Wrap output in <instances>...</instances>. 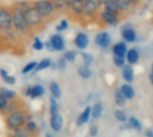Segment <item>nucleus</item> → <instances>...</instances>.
Segmentation results:
<instances>
[{
  "label": "nucleus",
  "instance_id": "obj_1",
  "mask_svg": "<svg viewBox=\"0 0 153 137\" xmlns=\"http://www.w3.org/2000/svg\"><path fill=\"white\" fill-rule=\"evenodd\" d=\"M4 118L5 127L11 132H13L22 127H24L25 124L29 120H30V113H29L28 109H26V107L17 109Z\"/></svg>",
  "mask_w": 153,
  "mask_h": 137
},
{
  "label": "nucleus",
  "instance_id": "obj_2",
  "mask_svg": "<svg viewBox=\"0 0 153 137\" xmlns=\"http://www.w3.org/2000/svg\"><path fill=\"white\" fill-rule=\"evenodd\" d=\"M23 16L26 21L28 27L30 28V31H34L38 29H41L45 25L46 20L38 13V11L32 6H29L23 12Z\"/></svg>",
  "mask_w": 153,
  "mask_h": 137
},
{
  "label": "nucleus",
  "instance_id": "obj_3",
  "mask_svg": "<svg viewBox=\"0 0 153 137\" xmlns=\"http://www.w3.org/2000/svg\"><path fill=\"white\" fill-rule=\"evenodd\" d=\"M0 31L9 38L16 34L13 29L11 6H0Z\"/></svg>",
  "mask_w": 153,
  "mask_h": 137
},
{
  "label": "nucleus",
  "instance_id": "obj_4",
  "mask_svg": "<svg viewBox=\"0 0 153 137\" xmlns=\"http://www.w3.org/2000/svg\"><path fill=\"white\" fill-rule=\"evenodd\" d=\"M12 9V23L14 32L18 35H27L30 31L23 16V13L11 6Z\"/></svg>",
  "mask_w": 153,
  "mask_h": 137
},
{
  "label": "nucleus",
  "instance_id": "obj_5",
  "mask_svg": "<svg viewBox=\"0 0 153 137\" xmlns=\"http://www.w3.org/2000/svg\"><path fill=\"white\" fill-rule=\"evenodd\" d=\"M32 6L46 21L53 19L56 13L51 0H34L32 1Z\"/></svg>",
  "mask_w": 153,
  "mask_h": 137
},
{
  "label": "nucleus",
  "instance_id": "obj_6",
  "mask_svg": "<svg viewBox=\"0 0 153 137\" xmlns=\"http://www.w3.org/2000/svg\"><path fill=\"white\" fill-rule=\"evenodd\" d=\"M102 8V0H84L82 19L91 20L98 17Z\"/></svg>",
  "mask_w": 153,
  "mask_h": 137
},
{
  "label": "nucleus",
  "instance_id": "obj_7",
  "mask_svg": "<svg viewBox=\"0 0 153 137\" xmlns=\"http://www.w3.org/2000/svg\"><path fill=\"white\" fill-rule=\"evenodd\" d=\"M122 17H123V14H121V13L109 12V11L101 9L100 11L97 18H99L100 22H102L103 23H105L107 25L114 26V25H117L119 23Z\"/></svg>",
  "mask_w": 153,
  "mask_h": 137
},
{
  "label": "nucleus",
  "instance_id": "obj_8",
  "mask_svg": "<svg viewBox=\"0 0 153 137\" xmlns=\"http://www.w3.org/2000/svg\"><path fill=\"white\" fill-rule=\"evenodd\" d=\"M84 0H70L66 13L74 19H82Z\"/></svg>",
  "mask_w": 153,
  "mask_h": 137
},
{
  "label": "nucleus",
  "instance_id": "obj_9",
  "mask_svg": "<svg viewBox=\"0 0 153 137\" xmlns=\"http://www.w3.org/2000/svg\"><path fill=\"white\" fill-rule=\"evenodd\" d=\"M121 37L125 41L129 42V43H133V42H135V40L137 39V34L132 26L126 24V25L123 26V28H122Z\"/></svg>",
  "mask_w": 153,
  "mask_h": 137
},
{
  "label": "nucleus",
  "instance_id": "obj_10",
  "mask_svg": "<svg viewBox=\"0 0 153 137\" xmlns=\"http://www.w3.org/2000/svg\"><path fill=\"white\" fill-rule=\"evenodd\" d=\"M74 44L78 49L84 50L85 48H88V46L90 44V39L86 33L78 32L74 39Z\"/></svg>",
  "mask_w": 153,
  "mask_h": 137
},
{
  "label": "nucleus",
  "instance_id": "obj_11",
  "mask_svg": "<svg viewBox=\"0 0 153 137\" xmlns=\"http://www.w3.org/2000/svg\"><path fill=\"white\" fill-rule=\"evenodd\" d=\"M94 42L98 47L100 48H108L111 43V36L107 31H102L98 33L94 38Z\"/></svg>",
  "mask_w": 153,
  "mask_h": 137
},
{
  "label": "nucleus",
  "instance_id": "obj_12",
  "mask_svg": "<svg viewBox=\"0 0 153 137\" xmlns=\"http://www.w3.org/2000/svg\"><path fill=\"white\" fill-rule=\"evenodd\" d=\"M49 41L51 42L55 51L61 52V51L65 50V41L64 37L61 34H59V33L53 34L49 39Z\"/></svg>",
  "mask_w": 153,
  "mask_h": 137
},
{
  "label": "nucleus",
  "instance_id": "obj_13",
  "mask_svg": "<svg viewBox=\"0 0 153 137\" xmlns=\"http://www.w3.org/2000/svg\"><path fill=\"white\" fill-rule=\"evenodd\" d=\"M49 125H50V128L54 131V132H59L62 130L63 127H64V118L60 113L55 114V115H51L50 118H49Z\"/></svg>",
  "mask_w": 153,
  "mask_h": 137
},
{
  "label": "nucleus",
  "instance_id": "obj_14",
  "mask_svg": "<svg viewBox=\"0 0 153 137\" xmlns=\"http://www.w3.org/2000/svg\"><path fill=\"white\" fill-rule=\"evenodd\" d=\"M24 107H25V105L23 104V101L19 100L18 98H16V99H14L13 101H10L8 102L7 107L4 109V110L1 114L4 117H5V116L9 115L10 113H12V112H13V111H15L17 109H20L22 108H24Z\"/></svg>",
  "mask_w": 153,
  "mask_h": 137
},
{
  "label": "nucleus",
  "instance_id": "obj_15",
  "mask_svg": "<svg viewBox=\"0 0 153 137\" xmlns=\"http://www.w3.org/2000/svg\"><path fill=\"white\" fill-rule=\"evenodd\" d=\"M117 9L120 12V13H130L134 9V5L129 2V0H115Z\"/></svg>",
  "mask_w": 153,
  "mask_h": 137
},
{
  "label": "nucleus",
  "instance_id": "obj_16",
  "mask_svg": "<svg viewBox=\"0 0 153 137\" xmlns=\"http://www.w3.org/2000/svg\"><path fill=\"white\" fill-rule=\"evenodd\" d=\"M127 45L125 41H119L117 43H116L113 48H112V51L114 55L117 56H124L126 57V53H127Z\"/></svg>",
  "mask_w": 153,
  "mask_h": 137
},
{
  "label": "nucleus",
  "instance_id": "obj_17",
  "mask_svg": "<svg viewBox=\"0 0 153 137\" xmlns=\"http://www.w3.org/2000/svg\"><path fill=\"white\" fill-rule=\"evenodd\" d=\"M126 58L127 62L129 63V65H131V66L135 65L138 63V61L140 59V54L136 48H130L129 50H127Z\"/></svg>",
  "mask_w": 153,
  "mask_h": 137
},
{
  "label": "nucleus",
  "instance_id": "obj_18",
  "mask_svg": "<svg viewBox=\"0 0 153 137\" xmlns=\"http://www.w3.org/2000/svg\"><path fill=\"white\" fill-rule=\"evenodd\" d=\"M91 116V108L90 106H87L83 109V111L81 113L79 118H77V121H76L77 126H82V125L86 124L89 121Z\"/></svg>",
  "mask_w": 153,
  "mask_h": 137
},
{
  "label": "nucleus",
  "instance_id": "obj_19",
  "mask_svg": "<svg viewBox=\"0 0 153 137\" xmlns=\"http://www.w3.org/2000/svg\"><path fill=\"white\" fill-rule=\"evenodd\" d=\"M56 13H66L70 0H51Z\"/></svg>",
  "mask_w": 153,
  "mask_h": 137
},
{
  "label": "nucleus",
  "instance_id": "obj_20",
  "mask_svg": "<svg viewBox=\"0 0 153 137\" xmlns=\"http://www.w3.org/2000/svg\"><path fill=\"white\" fill-rule=\"evenodd\" d=\"M122 75H123V78L126 82L128 83L133 82L134 77V71L133 66L131 65H125L122 70Z\"/></svg>",
  "mask_w": 153,
  "mask_h": 137
},
{
  "label": "nucleus",
  "instance_id": "obj_21",
  "mask_svg": "<svg viewBox=\"0 0 153 137\" xmlns=\"http://www.w3.org/2000/svg\"><path fill=\"white\" fill-rule=\"evenodd\" d=\"M0 77L2 78V80L9 85H13L16 83V78L15 76L9 74V72L4 69V68H0Z\"/></svg>",
  "mask_w": 153,
  "mask_h": 137
},
{
  "label": "nucleus",
  "instance_id": "obj_22",
  "mask_svg": "<svg viewBox=\"0 0 153 137\" xmlns=\"http://www.w3.org/2000/svg\"><path fill=\"white\" fill-rule=\"evenodd\" d=\"M49 91H50V93H51V97L55 98L56 100H59L61 98L62 91H61V88H60L59 84L56 82H55V81L50 82V83H49Z\"/></svg>",
  "mask_w": 153,
  "mask_h": 137
},
{
  "label": "nucleus",
  "instance_id": "obj_23",
  "mask_svg": "<svg viewBox=\"0 0 153 137\" xmlns=\"http://www.w3.org/2000/svg\"><path fill=\"white\" fill-rule=\"evenodd\" d=\"M44 93H45L44 87L42 85H40V84H35V85L31 86L30 98H31V99H37V98H39V97L43 96Z\"/></svg>",
  "mask_w": 153,
  "mask_h": 137
},
{
  "label": "nucleus",
  "instance_id": "obj_24",
  "mask_svg": "<svg viewBox=\"0 0 153 137\" xmlns=\"http://www.w3.org/2000/svg\"><path fill=\"white\" fill-rule=\"evenodd\" d=\"M101 9L106 10V11H109V12L120 13V12L117 9V6L115 0H102V8Z\"/></svg>",
  "mask_w": 153,
  "mask_h": 137
},
{
  "label": "nucleus",
  "instance_id": "obj_25",
  "mask_svg": "<svg viewBox=\"0 0 153 137\" xmlns=\"http://www.w3.org/2000/svg\"><path fill=\"white\" fill-rule=\"evenodd\" d=\"M51 65H52V60L50 58H43L39 62H38L37 66H36L34 72L38 73V72L43 71V70H45L47 68L51 67Z\"/></svg>",
  "mask_w": 153,
  "mask_h": 137
},
{
  "label": "nucleus",
  "instance_id": "obj_26",
  "mask_svg": "<svg viewBox=\"0 0 153 137\" xmlns=\"http://www.w3.org/2000/svg\"><path fill=\"white\" fill-rule=\"evenodd\" d=\"M0 94L4 98H5L8 101H13V100H14V99L17 98V94H16V92L14 91L10 90V89H7L5 87L0 88Z\"/></svg>",
  "mask_w": 153,
  "mask_h": 137
},
{
  "label": "nucleus",
  "instance_id": "obj_27",
  "mask_svg": "<svg viewBox=\"0 0 153 137\" xmlns=\"http://www.w3.org/2000/svg\"><path fill=\"white\" fill-rule=\"evenodd\" d=\"M11 137H36V136L30 134L25 128V127H22L13 131Z\"/></svg>",
  "mask_w": 153,
  "mask_h": 137
},
{
  "label": "nucleus",
  "instance_id": "obj_28",
  "mask_svg": "<svg viewBox=\"0 0 153 137\" xmlns=\"http://www.w3.org/2000/svg\"><path fill=\"white\" fill-rule=\"evenodd\" d=\"M115 101H116V103L120 107L125 106V104L126 102V98L123 94L120 88H117L115 90Z\"/></svg>",
  "mask_w": 153,
  "mask_h": 137
},
{
  "label": "nucleus",
  "instance_id": "obj_29",
  "mask_svg": "<svg viewBox=\"0 0 153 137\" xmlns=\"http://www.w3.org/2000/svg\"><path fill=\"white\" fill-rule=\"evenodd\" d=\"M121 91L123 92V94L125 95V97L128 100H132L134 95H135V92H134V89L129 85V84H124L121 88Z\"/></svg>",
  "mask_w": 153,
  "mask_h": 137
},
{
  "label": "nucleus",
  "instance_id": "obj_30",
  "mask_svg": "<svg viewBox=\"0 0 153 137\" xmlns=\"http://www.w3.org/2000/svg\"><path fill=\"white\" fill-rule=\"evenodd\" d=\"M49 113H50V116L59 113V105H58L57 100H56L53 97H50V100H49Z\"/></svg>",
  "mask_w": 153,
  "mask_h": 137
},
{
  "label": "nucleus",
  "instance_id": "obj_31",
  "mask_svg": "<svg viewBox=\"0 0 153 137\" xmlns=\"http://www.w3.org/2000/svg\"><path fill=\"white\" fill-rule=\"evenodd\" d=\"M102 111H103V107L100 103H96L94 104V106L91 108V116L93 118L98 119L101 117L102 115Z\"/></svg>",
  "mask_w": 153,
  "mask_h": 137
},
{
  "label": "nucleus",
  "instance_id": "obj_32",
  "mask_svg": "<svg viewBox=\"0 0 153 137\" xmlns=\"http://www.w3.org/2000/svg\"><path fill=\"white\" fill-rule=\"evenodd\" d=\"M78 74L83 79H89L91 76V71L89 66L83 65L78 68Z\"/></svg>",
  "mask_w": 153,
  "mask_h": 137
},
{
  "label": "nucleus",
  "instance_id": "obj_33",
  "mask_svg": "<svg viewBox=\"0 0 153 137\" xmlns=\"http://www.w3.org/2000/svg\"><path fill=\"white\" fill-rule=\"evenodd\" d=\"M25 128L32 135L34 136H37L39 134V127H38V125L32 121V120H29L26 124H25Z\"/></svg>",
  "mask_w": 153,
  "mask_h": 137
},
{
  "label": "nucleus",
  "instance_id": "obj_34",
  "mask_svg": "<svg viewBox=\"0 0 153 137\" xmlns=\"http://www.w3.org/2000/svg\"><path fill=\"white\" fill-rule=\"evenodd\" d=\"M32 48L36 51H41L45 48V43L40 39L39 37H35L32 42Z\"/></svg>",
  "mask_w": 153,
  "mask_h": 137
},
{
  "label": "nucleus",
  "instance_id": "obj_35",
  "mask_svg": "<svg viewBox=\"0 0 153 137\" xmlns=\"http://www.w3.org/2000/svg\"><path fill=\"white\" fill-rule=\"evenodd\" d=\"M37 64H38L37 61H30V62L27 63V64L23 66V68L22 69V74H29V73L34 71L35 68H36V66H37Z\"/></svg>",
  "mask_w": 153,
  "mask_h": 137
},
{
  "label": "nucleus",
  "instance_id": "obj_36",
  "mask_svg": "<svg viewBox=\"0 0 153 137\" xmlns=\"http://www.w3.org/2000/svg\"><path fill=\"white\" fill-rule=\"evenodd\" d=\"M64 58L66 60V62L69 63H74L76 60L77 57V53L74 50H67L64 53L63 55Z\"/></svg>",
  "mask_w": 153,
  "mask_h": 137
},
{
  "label": "nucleus",
  "instance_id": "obj_37",
  "mask_svg": "<svg viewBox=\"0 0 153 137\" xmlns=\"http://www.w3.org/2000/svg\"><path fill=\"white\" fill-rule=\"evenodd\" d=\"M113 62L117 67H119V68L122 67L123 68L124 66L126 65V57L113 55Z\"/></svg>",
  "mask_w": 153,
  "mask_h": 137
},
{
  "label": "nucleus",
  "instance_id": "obj_38",
  "mask_svg": "<svg viewBox=\"0 0 153 137\" xmlns=\"http://www.w3.org/2000/svg\"><path fill=\"white\" fill-rule=\"evenodd\" d=\"M69 27V22L66 19H62L59 22V24H57L56 26V31L57 32H63L65 31H66Z\"/></svg>",
  "mask_w": 153,
  "mask_h": 137
},
{
  "label": "nucleus",
  "instance_id": "obj_39",
  "mask_svg": "<svg viewBox=\"0 0 153 137\" xmlns=\"http://www.w3.org/2000/svg\"><path fill=\"white\" fill-rule=\"evenodd\" d=\"M81 55H82V61L84 63V66H90L91 65V63L93 62L92 55H91V54H89L87 52H82Z\"/></svg>",
  "mask_w": 153,
  "mask_h": 137
},
{
  "label": "nucleus",
  "instance_id": "obj_40",
  "mask_svg": "<svg viewBox=\"0 0 153 137\" xmlns=\"http://www.w3.org/2000/svg\"><path fill=\"white\" fill-rule=\"evenodd\" d=\"M129 125L132 128L134 129H136V130H142V124L140 123V121L134 118V117H131L129 118Z\"/></svg>",
  "mask_w": 153,
  "mask_h": 137
},
{
  "label": "nucleus",
  "instance_id": "obj_41",
  "mask_svg": "<svg viewBox=\"0 0 153 137\" xmlns=\"http://www.w3.org/2000/svg\"><path fill=\"white\" fill-rule=\"evenodd\" d=\"M55 65H56V69H58V70H60V71H63V70L65 69L66 65H67V62H66V60L64 58V57L62 56V57H60L57 59V61L55 63Z\"/></svg>",
  "mask_w": 153,
  "mask_h": 137
},
{
  "label": "nucleus",
  "instance_id": "obj_42",
  "mask_svg": "<svg viewBox=\"0 0 153 137\" xmlns=\"http://www.w3.org/2000/svg\"><path fill=\"white\" fill-rule=\"evenodd\" d=\"M115 117L120 122H126V114L123 110H117L115 113Z\"/></svg>",
  "mask_w": 153,
  "mask_h": 137
},
{
  "label": "nucleus",
  "instance_id": "obj_43",
  "mask_svg": "<svg viewBox=\"0 0 153 137\" xmlns=\"http://www.w3.org/2000/svg\"><path fill=\"white\" fill-rule=\"evenodd\" d=\"M8 102H9V101L0 94V113H2V112L4 110V109H5V108L7 107V105H8Z\"/></svg>",
  "mask_w": 153,
  "mask_h": 137
},
{
  "label": "nucleus",
  "instance_id": "obj_44",
  "mask_svg": "<svg viewBox=\"0 0 153 137\" xmlns=\"http://www.w3.org/2000/svg\"><path fill=\"white\" fill-rule=\"evenodd\" d=\"M98 133H99V128H98V127H96V126H91V127H90V129H89V134H90L91 136L95 137L98 135Z\"/></svg>",
  "mask_w": 153,
  "mask_h": 137
},
{
  "label": "nucleus",
  "instance_id": "obj_45",
  "mask_svg": "<svg viewBox=\"0 0 153 137\" xmlns=\"http://www.w3.org/2000/svg\"><path fill=\"white\" fill-rule=\"evenodd\" d=\"M44 43H45V48H46L48 51H50V52L55 51V50H54V48H53V46H52V44H51V42H50L49 40H47V41L44 42Z\"/></svg>",
  "mask_w": 153,
  "mask_h": 137
},
{
  "label": "nucleus",
  "instance_id": "obj_46",
  "mask_svg": "<svg viewBox=\"0 0 153 137\" xmlns=\"http://www.w3.org/2000/svg\"><path fill=\"white\" fill-rule=\"evenodd\" d=\"M142 1H143V0H129V2H130L134 6H137V5H139V4L142 3Z\"/></svg>",
  "mask_w": 153,
  "mask_h": 137
},
{
  "label": "nucleus",
  "instance_id": "obj_47",
  "mask_svg": "<svg viewBox=\"0 0 153 137\" xmlns=\"http://www.w3.org/2000/svg\"><path fill=\"white\" fill-rule=\"evenodd\" d=\"M145 136L147 137H153V129H152V128L147 129L145 132Z\"/></svg>",
  "mask_w": 153,
  "mask_h": 137
},
{
  "label": "nucleus",
  "instance_id": "obj_48",
  "mask_svg": "<svg viewBox=\"0 0 153 137\" xmlns=\"http://www.w3.org/2000/svg\"><path fill=\"white\" fill-rule=\"evenodd\" d=\"M30 89H31V86H28V87L26 88V90H25V92H24L25 96L30 97Z\"/></svg>",
  "mask_w": 153,
  "mask_h": 137
},
{
  "label": "nucleus",
  "instance_id": "obj_49",
  "mask_svg": "<svg viewBox=\"0 0 153 137\" xmlns=\"http://www.w3.org/2000/svg\"><path fill=\"white\" fill-rule=\"evenodd\" d=\"M150 81H151L152 84L153 85V74H151V75H150Z\"/></svg>",
  "mask_w": 153,
  "mask_h": 137
},
{
  "label": "nucleus",
  "instance_id": "obj_50",
  "mask_svg": "<svg viewBox=\"0 0 153 137\" xmlns=\"http://www.w3.org/2000/svg\"><path fill=\"white\" fill-rule=\"evenodd\" d=\"M46 137H54V136H53V134H51V133H47V134H46Z\"/></svg>",
  "mask_w": 153,
  "mask_h": 137
},
{
  "label": "nucleus",
  "instance_id": "obj_51",
  "mask_svg": "<svg viewBox=\"0 0 153 137\" xmlns=\"http://www.w3.org/2000/svg\"><path fill=\"white\" fill-rule=\"evenodd\" d=\"M152 74H153V63L152 65Z\"/></svg>",
  "mask_w": 153,
  "mask_h": 137
}]
</instances>
